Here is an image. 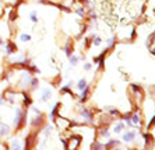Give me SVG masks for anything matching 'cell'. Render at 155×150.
I'll list each match as a JSON object with an SVG mask.
<instances>
[{
	"instance_id": "1",
	"label": "cell",
	"mask_w": 155,
	"mask_h": 150,
	"mask_svg": "<svg viewBox=\"0 0 155 150\" xmlns=\"http://www.w3.org/2000/svg\"><path fill=\"white\" fill-rule=\"evenodd\" d=\"M27 119H28V109H22V108H16V115H14V128L21 129L27 125Z\"/></svg>"
},
{
	"instance_id": "2",
	"label": "cell",
	"mask_w": 155,
	"mask_h": 150,
	"mask_svg": "<svg viewBox=\"0 0 155 150\" xmlns=\"http://www.w3.org/2000/svg\"><path fill=\"white\" fill-rule=\"evenodd\" d=\"M34 77L32 73H30L27 69H24L21 72L20 76V87L21 90H30V83H31V79Z\"/></svg>"
},
{
	"instance_id": "3",
	"label": "cell",
	"mask_w": 155,
	"mask_h": 150,
	"mask_svg": "<svg viewBox=\"0 0 155 150\" xmlns=\"http://www.w3.org/2000/svg\"><path fill=\"white\" fill-rule=\"evenodd\" d=\"M80 142H81V136H78V135H74V136H71V139L69 140V142L63 140L66 150H77L78 145H80Z\"/></svg>"
},
{
	"instance_id": "4",
	"label": "cell",
	"mask_w": 155,
	"mask_h": 150,
	"mask_svg": "<svg viewBox=\"0 0 155 150\" xmlns=\"http://www.w3.org/2000/svg\"><path fill=\"white\" fill-rule=\"evenodd\" d=\"M30 125H31L32 128H41L45 125V115L43 114H35V117L31 118L30 121Z\"/></svg>"
},
{
	"instance_id": "5",
	"label": "cell",
	"mask_w": 155,
	"mask_h": 150,
	"mask_svg": "<svg viewBox=\"0 0 155 150\" xmlns=\"http://www.w3.org/2000/svg\"><path fill=\"white\" fill-rule=\"evenodd\" d=\"M80 115H81L83 119H85L88 124H92V121H94V111H91L90 108L81 107V108H80Z\"/></svg>"
},
{
	"instance_id": "6",
	"label": "cell",
	"mask_w": 155,
	"mask_h": 150,
	"mask_svg": "<svg viewBox=\"0 0 155 150\" xmlns=\"http://www.w3.org/2000/svg\"><path fill=\"white\" fill-rule=\"evenodd\" d=\"M108 52H109V49H105V51H102V52L98 55V56H95V58L92 59L94 63L98 64V69H99V70H102V69H103V64H105V58H106Z\"/></svg>"
},
{
	"instance_id": "7",
	"label": "cell",
	"mask_w": 155,
	"mask_h": 150,
	"mask_svg": "<svg viewBox=\"0 0 155 150\" xmlns=\"http://www.w3.org/2000/svg\"><path fill=\"white\" fill-rule=\"evenodd\" d=\"M35 133H30L27 138H25V142H24V147L22 150H31V147L34 146V143H35Z\"/></svg>"
},
{
	"instance_id": "8",
	"label": "cell",
	"mask_w": 155,
	"mask_h": 150,
	"mask_svg": "<svg viewBox=\"0 0 155 150\" xmlns=\"http://www.w3.org/2000/svg\"><path fill=\"white\" fill-rule=\"evenodd\" d=\"M90 94H91V86L90 84H87L84 90H81V96H80V102L84 104V102H87L88 101V98H90Z\"/></svg>"
},
{
	"instance_id": "9",
	"label": "cell",
	"mask_w": 155,
	"mask_h": 150,
	"mask_svg": "<svg viewBox=\"0 0 155 150\" xmlns=\"http://www.w3.org/2000/svg\"><path fill=\"white\" fill-rule=\"evenodd\" d=\"M130 121H131V124H133V128H140V125H141V117H140V114H138L137 111L131 112Z\"/></svg>"
},
{
	"instance_id": "10",
	"label": "cell",
	"mask_w": 155,
	"mask_h": 150,
	"mask_svg": "<svg viewBox=\"0 0 155 150\" xmlns=\"http://www.w3.org/2000/svg\"><path fill=\"white\" fill-rule=\"evenodd\" d=\"M135 136H137V133H135L134 130H129V132H124L122 139H123V142H126V143H130V142H134Z\"/></svg>"
},
{
	"instance_id": "11",
	"label": "cell",
	"mask_w": 155,
	"mask_h": 150,
	"mask_svg": "<svg viewBox=\"0 0 155 150\" xmlns=\"http://www.w3.org/2000/svg\"><path fill=\"white\" fill-rule=\"evenodd\" d=\"M120 145V140H117V139H108V142L103 145V147H105V150H112L115 149V147H117Z\"/></svg>"
},
{
	"instance_id": "12",
	"label": "cell",
	"mask_w": 155,
	"mask_h": 150,
	"mask_svg": "<svg viewBox=\"0 0 155 150\" xmlns=\"http://www.w3.org/2000/svg\"><path fill=\"white\" fill-rule=\"evenodd\" d=\"M4 48H6V55H9V56H11L13 54L17 52V45L14 42H11V41H9L7 43H4Z\"/></svg>"
},
{
	"instance_id": "13",
	"label": "cell",
	"mask_w": 155,
	"mask_h": 150,
	"mask_svg": "<svg viewBox=\"0 0 155 150\" xmlns=\"http://www.w3.org/2000/svg\"><path fill=\"white\" fill-rule=\"evenodd\" d=\"M84 56H78V55H74L71 54L70 56H69V62H70V66L71 67H75L77 64L80 63V60H83Z\"/></svg>"
},
{
	"instance_id": "14",
	"label": "cell",
	"mask_w": 155,
	"mask_h": 150,
	"mask_svg": "<svg viewBox=\"0 0 155 150\" xmlns=\"http://www.w3.org/2000/svg\"><path fill=\"white\" fill-rule=\"evenodd\" d=\"M60 102H56L55 105H53V108H52L51 114H49V118H51L52 122H56V117H57V114H59V108H60Z\"/></svg>"
},
{
	"instance_id": "15",
	"label": "cell",
	"mask_w": 155,
	"mask_h": 150,
	"mask_svg": "<svg viewBox=\"0 0 155 150\" xmlns=\"http://www.w3.org/2000/svg\"><path fill=\"white\" fill-rule=\"evenodd\" d=\"M51 97H52V88L45 87V88L42 90V96H41L42 102H48V101L51 100Z\"/></svg>"
},
{
	"instance_id": "16",
	"label": "cell",
	"mask_w": 155,
	"mask_h": 150,
	"mask_svg": "<svg viewBox=\"0 0 155 150\" xmlns=\"http://www.w3.org/2000/svg\"><path fill=\"white\" fill-rule=\"evenodd\" d=\"M73 49H74V46H73V41H71V39H67L66 45L63 46V52L66 54V56H67V58H69V56L73 54Z\"/></svg>"
},
{
	"instance_id": "17",
	"label": "cell",
	"mask_w": 155,
	"mask_h": 150,
	"mask_svg": "<svg viewBox=\"0 0 155 150\" xmlns=\"http://www.w3.org/2000/svg\"><path fill=\"white\" fill-rule=\"evenodd\" d=\"M21 96H22V104H24V105H25L27 108L31 107L32 104H34V101H32L31 96H30V93H25V91H24Z\"/></svg>"
},
{
	"instance_id": "18",
	"label": "cell",
	"mask_w": 155,
	"mask_h": 150,
	"mask_svg": "<svg viewBox=\"0 0 155 150\" xmlns=\"http://www.w3.org/2000/svg\"><path fill=\"white\" fill-rule=\"evenodd\" d=\"M10 132H11V128L7 124L0 122V136H7V135H10Z\"/></svg>"
},
{
	"instance_id": "19",
	"label": "cell",
	"mask_w": 155,
	"mask_h": 150,
	"mask_svg": "<svg viewBox=\"0 0 155 150\" xmlns=\"http://www.w3.org/2000/svg\"><path fill=\"white\" fill-rule=\"evenodd\" d=\"M105 109H108V115H109L111 118H115V117L117 118V117H120V115H122V114L119 112V109H117V108H115V107H106Z\"/></svg>"
},
{
	"instance_id": "20",
	"label": "cell",
	"mask_w": 155,
	"mask_h": 150,
	"mask_svg": "<svg viewBox=\"0 0 155 150\" xmlns=\"http://www.w3.org/2000/svg\"><path fill=\"white\" fill-rule=\"evenodd\" d=\"M10 150H22V147H21V143H20V140L17 139V138L11 139V143H10Z\"/></svg>"
},
{
	"instance_id": "21",
	"label": "cell",
	"mask_w": 155,
	"mask_h": 150,
	"mask_svg": "<svg viewBox=\"0 0 155 150\" xmlns=\"http://www.w3.org/2000/svg\"><path fill=\"white\" fill-rule=\"evenodd\" d=\"M99 138H103V139H109L111 138V133H109V128L108 126H102L99 129Z\"/></svg>"
},
{
	"instance_id": "22",
	"label": "cell",
	"mask_w": 155,
	"mask_h": 150,
	"mask_svg": "<svg viewBox=\"0 0 155 150\" xmlns=\"http://www.w3.org/2000/svg\"><path fill=\"white\" fill-rule=\"evenodd\" d=\"M88 84V81H87V79L85 77H81L78 81H77V84H75V88L78 90V91H81V90H84L85 88V86Z\"/></svg>"
},
{
	"instance_id": "23",
	"label": "cell",
	"mask_w": 155,
	"mask_h": 150,
	"mask_svg": "<svg viewBox=\"0 0 155 150\" xmlns=\"http://www.w3.org/2000/svg\"><path fill=\"white\" fill-rule=\"evenodd\" d=\"M124 128H126V125H124L123 121H120V122H117L116 125L113 126V132L115 133H120V132H123Z\"/></svg>"
},
{
	"instance_id": "24",
	"label": "cell",
	"mask_w": 155,
	"mask_h": 150,
	"mask_svg": "<svg viewBox=\"0 0 155 150\" xmlns=\"http://www.w3.org/2000/svg\"><path fill=\"white\" fill-rule=\"evenodd\" d=\"M116 42H117V38H116V35H115V37H112V38H109V39H108V45H106V49L112 51L115 46H116Z\"/></svg>"
},
{
	"instance_id": "25",
	"label": "cell",
	"mask_w": 155,
	"mask_h": 150,
	"mask_svg": "<svg viewBox=\"0 0 155 150\" xmlns=\"http://www.w3.org/2000/svg\"><path fill=\"white\" fill-rule=\"evenodd\" d=\"M101 43H102V38H101L99 35H92V37H91V45L99 46Z\"/></svg>"
},
{
	"instance_id": "26",
	"label": "cell",
	"mask_w": 155,
	"mask_h": 150,
	"mask_svg": "<svg viewBox=\"0 0 155 150\" xmlns=\"http://www.w3.org/2000/svg\"><path fill=\"white\" fill-rule=\"evenodd\" d=\"M39 86V80H38V77H32L31 79V83H30V90L34 91V90H36Z\"/></svg>"
},
{
	"instance_id": "27",
	"label": "cell",
	"mask_w": 155,
	"mask_h": 150,
	"mask_svg": "<svg viewBox=\"0 0 155 150\" xmlns=\"http://www.w3.org/2000/svg\"><path fill=\"white\" fill-rule=\"evenodd\" d=\"M151 46V54H154V32H151V35L147 39V48Z\"/></svg>"
},
{
	"instance_id": "28",
	"label": "cell",
	"mask_w": 155,
	"mask_h": 150,
	"mask_svg": "<svg viewBox=\"0 0 155 150\" xmlns=\"http://www.w3.org/2000/svg\"><path fill=\"white\" fill-rule=\"evenodd\" d=\"M60 94H69L70 97H74V94H73L71 88H70L69 84H67V86H63L62 88H60Z\"/></svg>"
},
{
	"instance_id": "29",
	"label": "cell",
	"mask_w": 155,
	"mask_h": 150,
	"mask_svg": "<svg viewBox=\"0 0 155 150\" xmlns=\"http://www.w3.org/2000/svg\"><path fill=\"white\" fill-rule=\"evenodd\" d=\"M28 17H30V20H31L34 24H36L38 20H39V18H38V11H36V10H32L31 13L28 14Z\"/></svg>"
},
{
	"instance_id": "30",
	"label": "cell",
	"mask_w": 155,
	"mask_h": 150,
	"mask_svg": "<svg viewBox=\"0 0 155 150\" xmlns=\"http://www.w3.org/2000/svg\"><path fill=\"white\" fill-rule=\"evenodd\" d=\"M92 150H105V147H103V143H101V142H98V140L95 139L92 142Z\"/></svg>"
},
{
	"instance_id": "31",
	"label": "cell",
	"mask_w": 155,
	"mask_h": 150,
	"mask_svg": "<svg viewBox=\"0 0 155 150\" xmlns=\"http://www.w3.org/2000/svg\"><path fill=\"white\" fill-rule=\"evenodd\" d=\"M20 41L21 42H30V41H31V35L22 32V34H20Z\"/></svg>"
},
{
	"instance_id": "32",
	"label": "cell",
	"mask_w": 155,
	"mask_h": 150,
	"mask_svg": "<svg viewBox=\"0 0 155 150\" xmlns=\"http://www.w3.org/2000/svg\"><path fill=\"white\" fill-rule=\"evenodd\" d=\"M75 14H77V16H78V17H81V18H83L84 16H85V7H84V6H80V7H77V9H75Z\"/></svg>"
},
{
	"instance_id": "33",
	"label": "cell",
	"mask_w": 155,
	"mask_h": 150,
	"mask_svg": "<svg viewBox=\"0 0 155 150\" xmlns=\"http://www.w3.org/2000/svg\"><path fill=\"white\" fill-rule=\"evenodd\" d=\"M52 130H53V126H51V125H46L45 129H43V136H45V138H48V136L52 133Z\"/></svg>"
},
{
	"instance_id": "34",
	"label": "cell",
	"mask_w": 155,
	"mask_h": 150,
	"mask_svg": "<svg viewBox=\"0 0 155 150\" xmlns=\"http://www.w3.org/2000/svg\"><path fill=\"white\" fill-rule=\"evenodd\" d=\"M91 37H92V35L84 38V46H85V48H90V46H91Z\"/></svg>"
},
{
	"instance_id": "35",
	"label": "cell",
	"mask_w": 155,
	"mask_h": 150,
	"mask_svg": "<svg viewBox=\"0 0 155 150\" xmlns=\"http://www.w3.org/2000/svg\"><path fill=\"white\" fill-rule=\"evenodd\" d=\"M143 136H144L145 145H150V142H151V140H152V136H151V135H150V133H144V135H143Z\"/></svg>"
},
{
	"instance_id": "36",
	"label": "cell",
	"mask_w": 155,
	"mask_h": 150,
	"mask_svg": "<svg viewBox=\"0 0 155 150\" xmlns=\"http://www.w3.org/2000/svg\"><path fill=\"white\" fill-rule=\"evenodd\" d=\"M83 69L85 70V72H90L91 69H92V63H90V62H87V63H84Z\"/></svg>"
},
{
	"instance_id": "37",
	"label": "cell",
	"mask_w": 155,
	"mask_h": 150,
	"mask_svg": "<svg viewBox=\"0 0 155 150\" xmlns=\"http://www.w3.org/2000/svg\"><path fill=\"white\" fill-rule=\"evenodd\" d=\"M31 111L34 112V114H41V112H42L41 109H39L38 107H35V105H31Z\"/></svg>"
},
{
	"instance_id": "38",
	"label": "cell",
	"mask_w": 155,
	"mask_h": 150,
	"mask_svg": "<svg viewBox=\"0 0 155 150\" xmlns=\"http://www.w3.org/2000/svg\"><path fill=\"white\" fill-rule=\"evenodd\" d=\"M4 104H6V100L1 97V98H0V105H4Z\"/></svg>"
},
{
	"instance_id": "39",
	"label": "cell",
	"mask_w": 155,
	"mask_h": 150,
	"mask_svg": "<svg viewBox=\"0 0 155 150\" xmlns=\"http://www.w3.org/2000/svg\"><path fill=\"white\" fill-rule=\"evenodd\" d=\"M0 46H4V41H3L1 38H0Z\"/></svg>"
},
{
	"instance_id": "40",
	"label": "cell",
	"mask_w": 155,
	"mask_h": 150,
	"mask_svg": "<svg viewBox=\"0 0 155 150\" xmlns=\"http://www.w3.org/2000/svg\"><path fill=\"white\" fill-rule=\"evenodd\" d=\"M112 150H124V149H120V147H115V149H112Z\"/></svg>"
},
{
	"instance_id": "41",
	"label": "cell",
	"mask_w": 155,
	"mask_h": 150,
	"mask_svg": "<svg viewBox=\"0 0 155 150\" xmlns=\"http://www.w3.org/2000/svg\"><path fill=\"white\" fill-rule=\"evenodd\" d=\"M11 3H13V4H14V3H16V1H17V0H10Z\"/></svg>"
},
{
	"instance_id": "42",
	"label": "cell",
	"mask_w": 155,
	"mask_h": 150,
	"mask_svg": "<svg viewBox=\"0 0 155 150\" xmlns=\"http://www.w3.org/2000/svg\"><path fill=\"white\" fill-rule=\"evenodd\" d=\"M0 1H3V0H0Z\"/></svg>"
}]
</instances>
